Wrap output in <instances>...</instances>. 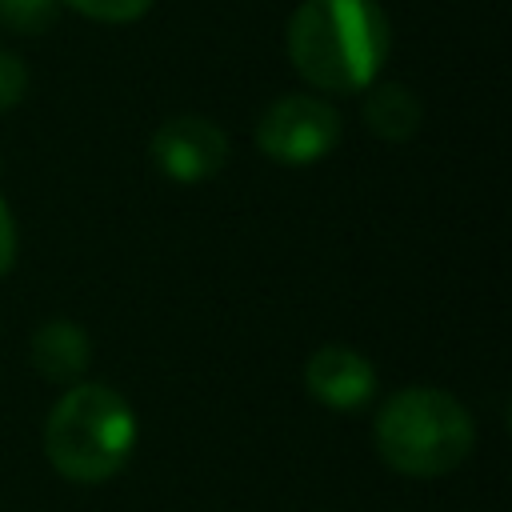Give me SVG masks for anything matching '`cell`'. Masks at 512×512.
I'll use <instances>...</instances> for the list:
<instances>
[{"mask_svg": "<svg viewBox=\"0 0 512 512\" xmlns=\"http://www.w3.org/2000/svg\"><path fill=\"white\" fill-rule=\"evenodd\" d=\"M12 260H16V224H12L8 204L0 200V276L12 268Z\"/></svg>", "mask_w": 512, "mask_h": 512, "instance_id": "obj_12", "label": "cell"}, {"mask_svg": "<svg viewBox=\"0 0 512 512\" xmlns=\"http://www.w3.org/2000/svg\"><path fill=\"white\" fill-rule=\"evenodd\" d=\"M24 88H28V68L20 64V56L0 48V112L16 108L24 100Z\"/></svg>", "mask_w": 512, "mask_h": 512, "instance_id": "obj_11", "label": "cell"}, {"mask_svg": "<svg viewBox=\"0 0 512 512\" xmlns=\"http://www.w3.org/2000/svg\"><path fill=\"white\" fill-rule=\"evenodd\" d=\"M60 0H0V24L16 36H36L56 20Z\"/></svg>", "mask_w": 512, "mask_h": 512, "instance_id": "obj_9", "label": "cell"}, {"mask_svg": "<svg viewBox=\"0 0 512 512\" xmlns=\"http://www.w3.org/2000/svg\"><path fill=\"white\" fill-rule=\"evenodd\" d=\"M28 360L48 384H76L88 368V336L72 320H44L32 332Z\"/></svg>", "mask_w": 512, "mask_h": 512, "instance_id": "obj_7", "label": "cell"}, {"mask_svg": "<svg viewBox=\"0 0 512 512\" xmlns=\"http://www.w3.org/2000/svg\"><path fill=\"white\" fill-rule=\"evenodd\" d=\"M64 4L76 8L80 16L104 20V24H132L152 8V0H64Z\"/></svg>", "mask_w": 512, "mask_h": 512, "instance_id": "obj_10", "label": "cell"}, {"mask_svg": "<svg viewBox=\"0 0 512 512\" xmlns=\"http://www.w3.org/2000/svg\"><path fill=\"white\" fill-rule=\"evenodd\" d=\"M372 436L388 468L416 480H432L468 460L476 444V424L456 396L416 384L384 400V408L376 412Z\"/></svg>", "mask_w": 512, "mask_h": 512, "instance_id": "obj_3", "label": "cell"}, {"mask_svg": "<svg viewBox=\"0 0 512 512\" xmlns=\"http://www.w3.org/2000/svg\"><path fill=\"white\" fill-rule=\"evenodd\" d=\"M288 56L320 92H360L388 60V16L376 0H304L288 20Z\"/></svg>", "mask_w": 512, "mask_h": 512, "instance_id": "obj_1", "label": "cell"}, {"mask_svg": "<svg viewBox=\"0 0 512 512\" xmlns=\"http://www.w3.org/2000/svg\"><path fill=\"white\" fill-rule=\"evenodd\" d=\"M304 384H308V396L320 400L324 408H332V412H356L376 392V368L356 348L324 344V348H316L308 356Z\"/></svg>", "mask_w": 512, "mask_h": 512, "instance_id": "obj_6", "label": "cell"}, {"mask_svg": "<svg viewBox=\"0 0 512 512\" xmlns=\"http://www.w3.org/2000/svg\"><path fill=\"white\" fill-rule=\"evenodd\" d=\"M364 124L372 128V136L380 140H392V144H404L416 136L420 128V100L404 88V84H376L364 100Z\"/></svg>", "mask_w": 512, "mask_h": 512, "instance_id": "obj_8", "label": "cell"}, {"mask_svg": "<svg viewBox=\"0 0 512 512\" xmlns=\"http://www.w3.org/2000/svg\"><path fill=\"white\" fill-rule=\"evenodd\" d=\"M136 448V412L108 384H72L48 412L44 452L64 480L104 484Z\"/></svg>", "mask_w": 512, "mask_h": 512, "instance_id": "obj_2", "label": "cell"}, {"mask_svg": "<svg viewBox=\"0 0 512 512\" xmlns=\"http://www.w3.org/2000/svg\"><path fill=\"white\" fill-rule=\"evenodd\" d=\"M340 144V112L316 96H280L256 120V148L276 164H316Z\"/></svg>", "mask_w": 512, "mask_h": 512, "instance_id": "obj_4", "label": "cell"}, {"mask_svg": "<svg viewBox=\"0 0 512 512\" xmlns=\"http://www.w3.org/2000/svg\"><path fill=\"white\" fill-rule=\"evenodd\" d=\"M152 164L176 184L212 180L228 164V136L204 116H172L152 136Z\"/></svg>", "mask_w": 512, "mask_h": 512, "instance_id": "obj_5", "label": "cell"}]
</instances>
